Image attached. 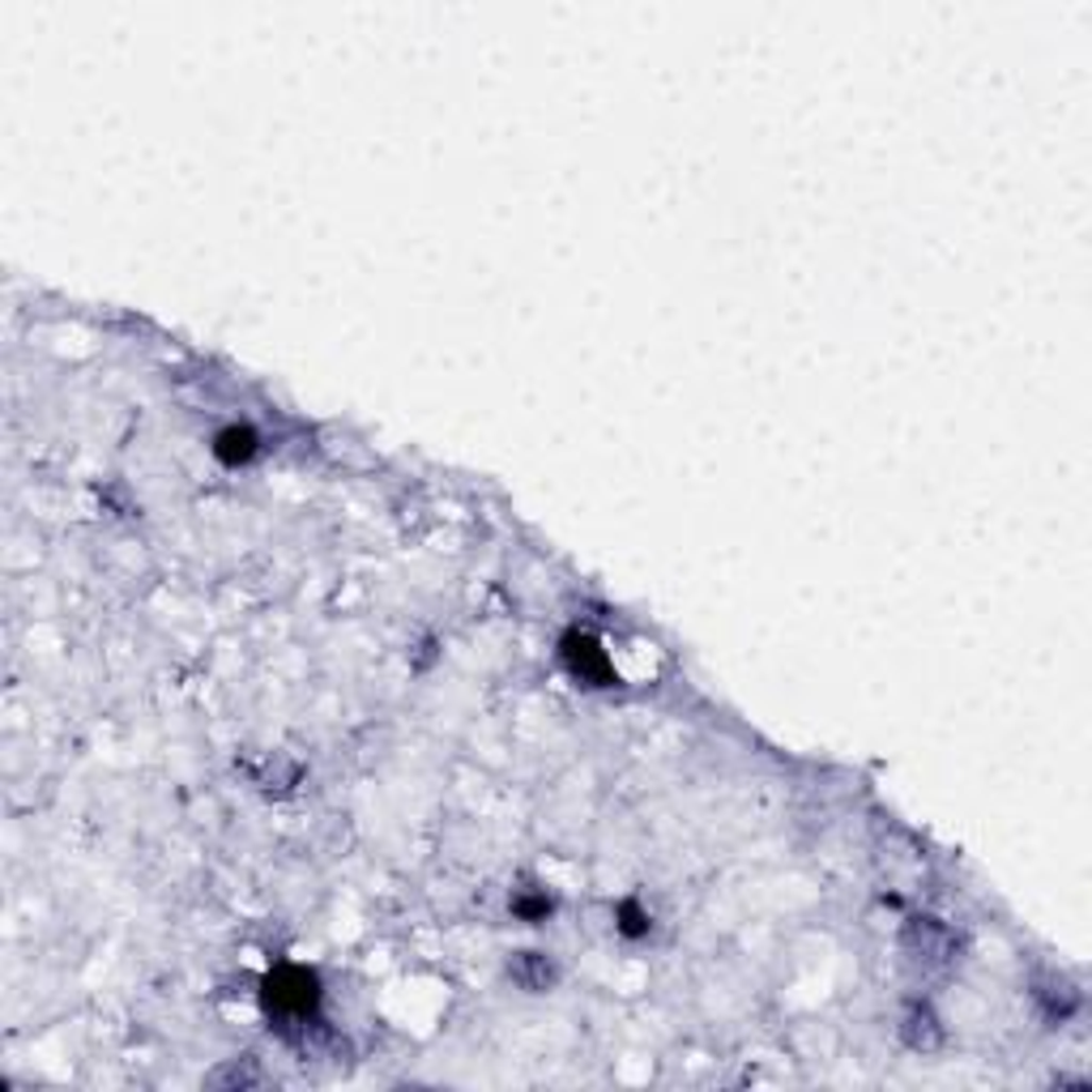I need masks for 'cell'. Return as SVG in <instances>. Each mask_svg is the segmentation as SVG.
Listing matches in <instances>:
<instances>
[{"instance_id":"cell-2","label":"cell","mask_w":1092,"mask_h":1092,"mask_svg":"<svg viewBox=\"0 0 1092 1092\" xmlns=\"http://www.w3.org/2000/svg\"><path fill=\"white\" fill-rule=\"evenodd\" d=\"M560 658H564L568 675H573L577 683H585V687H615V683H619L611 653H607L590 632H581V628L564 632V641H560Z\"/></svg>"},{"instance_id":"cell-5","label":"cell","mask_w":1092,"mask_h":1092,"mask_svg":"<svg viewBox=\"0 0 1092 1092\" xmlns=\"http://www.w3.org/2000/svg\"><path fill=\"white\" fill-rule=\"evenodd\" d=\"M508 973H512L525 990H546V986L556 982V965L546 960L542 952H521V956L508 965Z\"/></svg>"},{"instance_id":"cell-4","label":"cell","mask_w":1092,"mask_h":1092,"mask_svg":"<svg viewBox=\"0 0 1092 1092\" xmlns=\"http://www.w3.org/2000/svg\"><path fill=\"white\" fill-rule=\"evenodd\" d=\"M508 909H512V918H516V922H525V926H542L546 918L556 914V897L546 892V888H516V892H512V901H508Z\"/></svg>"},{"instance_id":"cell-6","label":"cell","mask_w":1092,"mask_h":1092,"mask_svg":"<svg viewBox=\"0 0 1092 1092\" xmlns=\"http://www.w3.org/2000/svg\"><path fill=\"white\" fill-rule=\"evenodd\" d=\"M615 931H619L624 939H632V943H636V939H649V935H653V914H649L636 897H628V901L615 905Z\"/></svg>"},{"instance_id":"cell-7","label":"cell","mask_w":1092,"mask_h":1092,"mask_svg":"<svg viewBox=\"0 0 1092 1092\" xmlns=\"http://www.w3.org/2000/svg\"><path fill=\"white\" fill-rule=\"evenodd\" d=\"M905 1041H909L914 1050H931V1045L943 1041V1028H939V1020H935L931 1007H914V1011L905 1016Z\"/></svg>"},{"instance_id":"cell-3","label":"cell","mask_w":1092,"mask_h":1092,"mask_svg":"<svg viewBox=\"0 0 1092 1092\" xmlns=\"http://www.w3.org/2000/svg\"><path fill=\"white\" fill-rule=\"evenodd\" d=\"M209 453L226 465V470H239V465H252L260 457V431L248 427V423H226L214 431L209 440Z\"/></svg>"},{"instance_id":"cell-1","label":"cell","mask_w":1092,"mask_h":1092,"mask_svg":"<svg viewBox=\"0 0 1092 1092\" xmlns=\"http://www.w3.org/2000/svg\"><path fill=\"white\" fill-rule=\"evenodd\" d=\"M321 994H325V990H321V977H317L312 969H304V965H278V969H269L265 982H260V1003H265V1011L278 1016V1020H295V1024H304V1020L317 1016Z\"/></svg>"}]
</instances>
